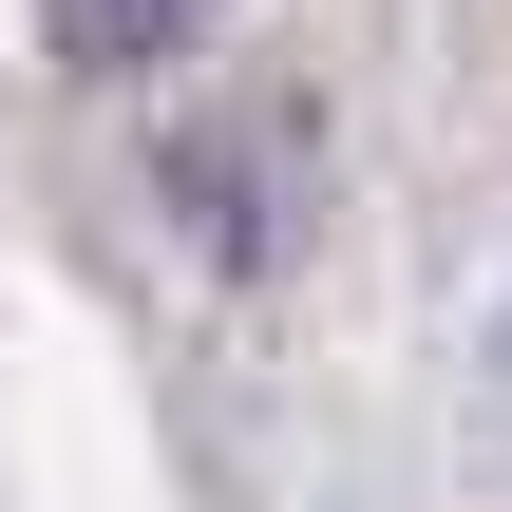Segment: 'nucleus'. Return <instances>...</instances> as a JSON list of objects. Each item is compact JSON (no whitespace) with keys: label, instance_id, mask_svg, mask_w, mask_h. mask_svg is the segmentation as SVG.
Instances as JSON below:
<instances>
[{"label":"nucleus","instance_id":"nucleus-1","mask_svg":"<svg viewBox=\"0 0 512 512\" xmlns=\"http://www.w3.org/2000/svg\"><path fill=\"white\" fill-rule=\"evenodd\" d=\"M38 38H57V76H171L228 38V0H38Z\"/></svg>","mask_w":512,"mask_h":512}]
</instances>
